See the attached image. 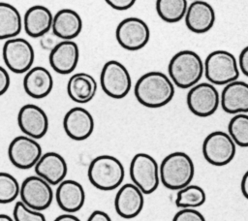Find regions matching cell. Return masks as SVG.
Returning <instances> with one entry per match:
<instances>
[{
  "label": "cell",
  "mask_w": 248,
  "mask_h": 221,
  "mask_svg": "<svg viewBox=\"0 0 248 221\" xmlns=\"http://www.w3.org/2000/svg\"><path fill=\"white\" fill-rule=\"evenodd\" d=\"M135 96L146 108L157 109L168 105L174 96V84L166 74L152 71L143 74L136 82Z\"/></svg>",
  "instance_id": "6da1fadb"
},
{
  "label": "cell",
  "mask_w": 248,
  "mask_h": 221,
  "mask_svg": "<svg viewBox=\"0 0 248 221\" xmlns=\"http://www.w3.org/2000/svg\"><path fill=\"white\" fill-rule=\"evenodd\" d=\"M168 72L174 85L182 89H190L200 82L204 74V65L196 51L183 49L170 58Z\"/></svg>",
  "instance_id": "7a4b0ae2"
},
{
  "label": "cell",
  "mask_w": 248,
  "mask_h": 221,
  "mask_svg": "<svg viewBox=\"0 0 248 221\" xmlns=\"http://www.w3.org/2000/svg\"><path fill=\"white\" fill-rule=\"evenodd\" d=\"M160 181L170 190H180L191 184L195 174L192 158L185 152L174 151L161 162Z\"/></svg>",
  "instance_id": "3957f363"
},
{
  "label": "cell",
  "mask_w": 248,
  "mask_h": 221,
  "mask_svg": "<svg viewBox=\"0 0 248 221\" xmlns=\"http://www.w3.org/2000/svg\"><path fill=\"white\" fill-rule=\"evenodd\" d=\"M87 176L95 188L110 191L120 187L125 176V169L116 157L100 155L90 162Z\"/></svg>",
  "instance_id": "277c9868"
},
{
  "label": "cell",
  "mask_w": 248,
  "mask_h": 221,
  "mask_svg": "<svg viewBox=\"0 0 248 221\" xmlns=\"http://www.w3.org/2000/svg\"><path fill=\"white\" fill-rule=\"evenodd\" d=\"M204 76L212 84L226 85L239 77L238 62L234 55L224 49L211 51L205 58Z\"/></svg>",
  "instance_id": "5b68a950"
},
{
  "label": "cell",
  "mask_w": 248,
  "mask_h": 221,
  "mask_svg": "<svg viewBox=\"0 0 248 221\" xmlns=\"http://www.w3.org/2000/svg\"><path fill=\"white\" fill-rule=\"evenodd\" d=\"M129 174L132 182L143 194L153 193L159 186L160 168L154 157L147 153H137L131 160Z\"/></svg>",
  "instance_id": "8992f818"
},
{
  "label": "cell",
  "mask_w": 248,
  "mask_h": 221,
  "mask_svg": "<svg viewBox=\"0 0 248 221\" xmlns=\"http://www.w3.org/2000/svg\"><path fill=\"white\" fill-rule=\"evenodd\" d=\"M100 83L103 91L113 99L127 96L132 86V79L128 69L117 60H109L102 68Z\"/></svg>",
  "instance_id": "52a82bcc"
},
{
  "label": "cell",
  "mask_w": 248,
  "mask_h": 221,
  "mask_svg": "<svg viewBox=\"0 0 248 221\" xmlns=\"http://www.w3.org/2000/svg\"><path fill=\"white\" fill-rule=\"evenodd\" d=\"M2 56L5 65L10 71L15 74H23L32 68L35 60V51L27 40L16 37L5 41Z\"/></svg>",
  "instance_id": "ba28073f"
},
{
  "label": "cell",
  "mask_w": 248,
  "mask_h": 221,
  "mask_svg": "<svg viewBox=\"0 0 248 221\" xmlns=\"http://www.w3.org/2000/svg\"><path fill=\"white\" fill-rule=\"evenodd\" d=\"M236 144L231 136L223 131L208 134L202 142V155L209 164L222 167L228 165L234 158Z\"/></svg>",
  "instance_id": "9c48e42d"
},
{
  "label": "cell",
  "mask_w": 248,
  "mask_h": 221,
  "mask_svg": "<svg viewBox=\"0 0 248 221\" xmlns=\"http://www.w3.org/2000/svg\"><path fill=\"white\" fill-rule=\"evenodd\" d=\"M116 41L127 50H139L144 47L150 39L147 23L140 17H127L121 20L115 30Z\"/></svg>",
  "instance_id": "30bf717a"
},
{
  "label": "cell",
  "mask_w": 248,
  "mask_h": 221,
  "mask_svg": "<svg viewBox=\"0 0 248 221\" xmlns=\"http://www.w3.org/2000/svg\"><path fill=\"white\" fill-rule=\"evenodd\" d=\"M186 102L190 111L199 117L212 115L220 105V95L210 82H199L187 93Z\"/></svg>",
  "instance_id": "8fae6325"
},
{
  "label": "cell",
  "mask_w": 248,
  "mask_h": 221,
  "mask_svg": "<svg viewBox=\"0 0 248 221\" xmlns=\"http://www.w3.org/2000/svg\"><path fill=\"white\" fill-rule=\"evenodd\" d=\"M20 201L27 206L43 211L49 207L53 200L51 185L39 175H30L20 184Z\"/></svg>",
  "instance_id": "7c38bea8"
},
{
  "label": "cell",
  "mask_w": 248,
  "mask_h": 221,
  "mask_svg": "<svg viewBox=\"0 0 248 221\" xmlns=\"http://www.w3.org/2000/svg\"><path fill=\"white\" fill-rule=\"evenodd\" d=\"M42 155V146L37 140L26 135L14 138L8 146L9 160L17 169L35 167Z\"/></svg>",
  "instance_id": "4fadbf2b"
},
{
  "label": "cell",
  "mask_w": 248,
  "mask_h": 221,
  "mask_svg": "<svg viewBox=\"0 0 248 221\" xmlns=\"http://www.w3.org/2000/svg\"><path fill=\"white\" fill-rule=\"evenodd\" d=\"M17 124L21 132L35 140L43 138L48 130V118L37 105H23L17 113Z\"/></svg>",
  "instance_id": "5bb4252c"
},
{
  "label": "cell",
  "mask_w": 248,
  "mask_h": 221,
  "mask_svg": "<svg viewBox=\"0 0 248 221\" xmlns=\"http://www.w3.org/2000/svg\"><path fill=\"white\" fill-rule=\"evenodd\" d=\"M143 195L141 190L133 182L120 186L114 198L116 213L124 219L137 217L143 208Z\"/></svg>",
  "instance_id": "9a60e30c"
},
{
  "label": "cell",
  "mask_w": 248,
  "mask_h": 221,
  "mask_svg": "<svg viewBox=\"0 0 248 221\" xmlns=\"http://www.w3.org/2000/svg\"><path fill=\"white\" fill-rule=\"evenodd\" d=\"M63 128L70 139L74 141H84L93 133L94 119L86 109L74 107L64 115Z\"/></svg>",
  "instance_id": "2e32d148"
},
{
  "label": "cell",
  "mask_w": 248,
  "mask_h": 221,
  "mask_svg": "<svg viewBox=\"0 0 248 221\" xmlns=\"http://www.w3.org/2000/svg\"><path fill=\"white\" fill-rule=\"evenodd\" d=\"M79 59L78 46L73 40L57 43L48 55L50 67L58 74H71L77 67Z\"/></svg>",
  "instance_id": "e0dca14e"
},
{
  "label": "cell",
  "mask_w": 248,
  "mask_h": 221,
  "mask_svg": "<svg viewBox=\"0 0 248 221\" xmlns=\"http://www.w3.org/2000/svg\"><path fill=\"white\" fill-rule=\"evenodd\" d=\"M186 27L193 33L203 34L214 25L216 15L213 7L204 0L193 1L184 16Z\"/></svg>",
  "instance_id": "ac0fdd59"
},
{
  "label": "cell",
  "mask_w": 248,
  "mask_h": 221,
  "mask_svg": "<svg viewBox=\"0 0 248 221\" xmlns=\"http://www.w3.org/2000/svg\"><path fill=\"white\" fill-rule=\"evenodd\" d=\"M34 169L36 174L44 178L50 185H58L66 179L68 173L66 160L62 155L54 151L43 153Z\"/></svg>",
  "instance_id": "d6986e66"
},
{
  "label": "cell",
  "mask_w": 248,
  "mask_h": 221,
  "mask_svg": "<svg viewBox=\"0 0 248 221\" xmlns=\"http://www.w3.org/2000/svg\"><path fill=\"white\" fill-rule=\"evenodd\" d=\"M220 105L227 113H247L248 83L236 79L226 84L220 95Z\"/></svg>",
  "instance_id": "ffe728a7"
},
{
  "label": "cell",
  "mask_w": 248,
  "mask_h": 221,
  "mask_svg": "<svg viewBox=\"0 0 248 221\" xmlns=\"http://www.w3.org/2000/svg\"><path fill=\"white\" fill-rule=\"evenodd\" d=\"M55 199L58 206L66 213H75L84 205L85 192L82 185L73 179H64L57 186Z\"/></svg>",
  "instance_id": "44dd1931"
},
{
  "label": "cell",
  "mask_w": 248,
  "mask_h": 221,
  "mask_svg": "<svg viewBox=\"0 0 248 221\" xmlns=\"http://www.w3.org/2000/svg\"><path fill=\"white\" fill-rule=\"evenodd\" d=\"M52 21L53 15L47 7L35 5L25 12L23 27L29 37L42 38L51 30Z\"/></svg>",
  "instance_id": "7402d4cb"
},
{
  "label": "cell",
  "mask_w": 248,
  "mask_h": 221,
  "mask_svg": "<svg viewBox=\"0 0 248 221\" xmlns=\"http://www.w3.org/2000/svg\"><path fill=\"white\" fill-rule=\"evenodd\" d=\"M53 79L50 72L42 66L32 67L23 78L25 93L34 99H43L52 90Z\"/></svg>",
  "instance_id": "603a6c76"
},
{
  "label": "cell",
  "mask_w": 248,
  "mask_h": 221,
  "mask_svg": "<svg viewBox=\"0 0 248 221\" xmlns=\"http://www.w3.org/2000/svg\"><path fill=\"white\" fill-rule=\"evenodd\" d=\"M52 33L62 41L77 38L82 30L80 16L72 9H61L53 16Z\"/></svg>",
  "instance_id": "cb8c5ba5"
},
{
  "label": "cell",
  "mask_w": 248,
  "mask_h": 221,
  "mask_svg": "<svg viewBox=\"0 0 248 221\" xmlns=\"http://www.w3.org/2000/svg\"><path fill=\"white\" fill-rule=\"evenodd\" d=\"M97 88V81L87 73L74 74L67 83V93L69 97L78 104L90 102L95 97Z\"/></svg>",
  "instance_id": "d4e9b609"
},
{
  "label": "cell",
  "mask_w": 248,
  "mask_h": 221,
  "mask_svg": "<svg viewBox=\"0 0 248 221\" xmlns=\"http://www.w3.org/2000/svg\"><path fill=\"white\" fill-rule=\"evenodd\" d=\"M22 24L23 21L18 10L10 3L0 2V40L17 37Z\"/></svg>",
  "instance_id": "484cf974"
},
{
  "label": "cell",
  "mask_w": 248,
  "mask_h": 221,
  "mask_svg": "<svg viewBox=\"0 0 248 221\" xmlns=\"http://www.w3.org/2000/svg\"><path fill=\"white\" fill-rule=\"evenodd\" d=\"M188 6L187 0H156L155 3L157 15L168 23H175L184 18Z\"/></svg>",
  "instance_id": "4316f807"
},
{
  "label": "cell",
  "mask_w": 248,
  "mask_h": 221,
  "mask_svg": "<svg viewBox=\"0 0 248 221\" xmlns=\"http://www.w3.org/2000/svg\"><path fill=\"white\" fill-rule=\"evenodd\" d=\"M206 194L199 185L189 184L177 191L175 205L180 208H196L205 203Z\"/></svg>",
  "instance_id": "83f0119b"
},
{
  "label": "cell",
  "mask_w": 248,
  "mask_h": 221,
  "mask_svg": "<svg viewBox=\"0 0 248 221\" xmlns=\"http://www.w3.org/2000/svg\"><path fill=\"white\" fill-rule=\"evenodd\" d=\"M228 134L240 147H248V114H234L228 124Z\"/></svg>",
  "instance_id": "f1b7e54d"
},
{
  "label": "cell",
  "mask_w": 248,
  "mask_h": 221,
  "mask_svg": "<svg viewBox=\"0 0 248 221\" xmlns=\"http://www.w3.org/2000/svg\"><path fill=\"white\" fill-rule=\"evenodd\" d=\"M20 192V185L17 179L9 173L0 172V204L14 202Z\"/></svg>",
  "instance_id": "f546056e"
},
{
  "label": "cell",
  "mask_w": 248,
  "mask_h": 221,
  "mask_svg": "<svg viewBox=\"0 0 248 221\" xmlns=\"http://www.w3.org/2000/svg\"><path fill=\"white\" fill-rule=\"evenodd\" d=\"M13 218L15 221H46L42 211L27 206L21 201L16 203L13 210Z\"/></svg>",
  "instance_id": "4dcf8cb0"
},
{
  "label": "cell",
  "mask_w": 248,
  "mask_h": 221,
  "mask_svg": "<svg viewBox=\"0 0 248 221\" xmlns=\"http://www.w3.org/2000/svg\"><path fill=\"white\" fill-rule=\"evenodd\" d=\"M172 221H206L204 216L195 208H181L177 211Z\"/></svg>",
  "instance_id": "1f68e13d"
},
{
  "label": "cell",
  "mask_w": 248,
  "mask_h": 221,
  "mask_svg": "<svg viewBox=\"0 0 248 221\" xmlns=\"http://www.w3.org/2000/svg\"><path fill=\"white\" fill-rule=\"evenodd\" d=\"M106 3L114 10L125 11L134 6L137 0H105Z\"/></svg>",
  "instance_id": "d6a6232c"
},
{
  "label": "cell",
  "mask_w": 248,
  "mask_h": 221,
  "mask_svg": "<svg viewBox=\"0 0 248 221\" xmlns=\"http://www.w3.org/2000/svg\"><path fill=\"white\" fill-rule=\"evenodd\" d=\"M237 62H238V67L240 72L244 76L248 77V46H246L240 51Z\"/></svg>",
  "instance_id": "836d02e7"
},
{
  "label": "cell",
  "mask_w": 248,
  "mask_h": 221,
  "mask_svg": "<svg viewBox=\"0 0 248 221\" xmlns=\"http://www.w3.org/2000/svg\"><path fill=\"white\" fill-rule=\"evenodd\" d=\"M11 79L7 70L0 66V96L5 94L10 87Z\"/></svg>",
  "instance_id": "e575fe53"
},
{
  "label": "cell",
  "mask_w": 248,
  "mask_h": 221,
  "mask_svg": "<svg viewBox=\"0 0 248 221\" xmlns=\"http://www.w3.org/2000/svg\"><path fill=\"white\" fill-rule=\"evenodd\" d=\"M86 221H112V220L107 212L97 209L92 211V213L89 215Z\"/></svg>",
  "instance_id": "d590c367"
},
{
  "label": "cell",
  "mask_w": 248,
  "mask_h": 221,
  "mask_svg": "<svg viewBox=\"0 0 248 221\" xmlns=\"http://www.w3.org/2000/svg\"><path fill=\"white\" fill-rule=\"evenodd\" d=\"M240 189H241L242 195L248 200V170L245 172V174L242 176V179L240 182Z\"/></svg>",
  "instance_id": "8d00e7d4"
},
{
  "label": "cell",
  "mask_w": 248,
  "mask_h": 221,
  "mask_svg": "<svg viewBox=\"0 0 248 221\" xmlns=\"http://www.w3.org/2000/svg\"><path fill=\"white\" fill-rule=\"evenodd\" d=\"M53 221H80V219L74 215V213H64L57 216Z\"/></svg>",
  "instance_id": "74e56055"
},
{
  "label": "cell",
  "mask_w": 248,
  "mask_h": 221,
  "mask_svg": "<svg viewBox=\"0 0 248 221\" xmlns=\"http://www.w3.org/2000/svg\"><path fill=\"white\" fill-rule=\"evenodd\" d=\"M0 221H15L14 218L8 214L0 213Z\"/></svg>",
  "instance_id": "f35d334b"
},
{
  "label": "cell",
  "mask_w": 248,
  "mask_h": 221,
  "mask_svg": "<svg viewBox=\"0 0 248 221\" xmlns=\"http://www.w3.org/2000/svg\"><path fill=\"white\" fill-rule=\"evenodd\" d=\"M193 1H195V0H193Z\"/></svg>",
  "instance_id": "ab89813d"
}]
</instances>
